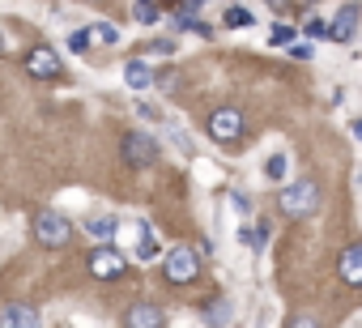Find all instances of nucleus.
<instances>
[{
	"label": "nucleus",
	"mask_w": 362,
	"mask_h": 328,
	"mask_svg": "<svg viewBox=\"0 0 362 328\" xmlns=\"http://www.w3.org/2000/svg\"><path fill=\"white\" fill-rule=\"evenodd\" d=\"M124 81H128L132 90H149V86H153V73H149L145 60H128V64H124Z\"/></svg>",
	"instance_id": "12"
},
{
	"label": "nucleus",
	"mask_w": 362,
	"mask_h": 328,
	"mask_svg": "<svg viewBox=\"0 0 362 328\" xmlns=\"http://www.w3.org/2000/svg\"><path fill=\"white\" fill-rule=\"evenodd\" d=\"M69 47H73V52H86V47H90V30H77V35L69 39Z\"/></svg>",
	"instance_id": "21"
},
{
	"label": "nucleus",
	"mask_w": 362,
	"mask_h": 328,
	"mask_svg": "<svg viewBox=\"0 0 362 328\" xmlns=\"http://www.w3.org/2000/svg\"><path fill=\"white\" fill-rule=\"evenodd\" d=\"M269 39H273V43H294V30H290V26H273Z\"/></svg>",
	"instance_id": "20"
},
{
	"label": "nucleus",
	"mask_w": 362,
	"mask_h": 328,
	"mask_svg": "<svg viewBox=\"0 0 362 328\" xmlns=\"http://www.w3.org/2000/svg\"><path fill=\"white\" fill-rule=\"evenodd\" d=\"M141 5H153V0H141Z\"/></svg>",
	"instance_id": "27"
},
{
	"label": "nucleus",
	"mask_w": 362,
	"mask_h": 328,
	"mask_svg": "<svg viewBox=\"0 0 362 328\" xmlns=\"http://www.w3.org/2000/svg\"><path fill=\"white\" fill-rule=\"evenodd\" d=\"M226 26H235V30H239V26H252V13H247L243 5H235V9H226Z\"/></svg>",
	"instance_id": "17"
},
{
	"label": "nucleus",
	"mask_w": 362,
	"mask_h": 328,
	"mask_svg": "<svg viewBox=\"0 0 362 328\" xmlns=\"http://www.w3.org/2000/svg\"><path fill=\"white\" fill-rule=\"evenodd\" d=\"M188 5H192V9H197V5H205V0H188Z\"/></svg>",
	"instance_id": "26"
},
{
	"label": "nucleus",
	"mask_w": 362,
	"mask_h": 328,
	"mask_svg": "<svg viewBox=\"0 0 362 328\" xmlns=\"http://www.w3.org/2000/svg\"><path fill=\"white\" fill-rule=\"evenodd\" d=\"M286 328H320V320H315V315H294Z\"/></svg>",
	"instance_id": "23"
},
{
	"label": "nucleus",
	"mask_w": 362,
	"mask_h": 328,
	"mask_svg": "<svg viewBox=\"0 0 362 328\" xmlns=\"http://www.w3.org/2000/svg\"><path fill=\"white\" fill-rule=\"evenodd\" d=\"M86 230H90L94 239H103V243H107V239L115 235V218H94V222H86Z\"/></svg>",
	"instance_id": "15"
},
{
	"label": "nucleus",
	"mask_w": 362,
	"mask_h": 328,
	"mask_svg": "<svg viewBox=\"0 0 362 328\" xmlns=\"http://www.w3.org/2000/svg\"><path fill=\"white\" fill-rule=\"evenodd\" d=\"M124 324H128V328H162L166 315H162V307H153V303H132L128 315H124Z\"/></svg>",
	"instance_id": "9"
},
{
	"label": "nucleus",
	"mask_w": 362,
	"mask_h": 328,
	"mask_svg": "<svg viewBox=\"0 0 362 328\" xmlns=\"http://www.w3.org/2000/svg\"><path fill=\"white\" fill-rule=\"evenodd\" d=\"M136 260H158V239H153L149 222L136 226Z\"/></svg>",
	"instance_id": "13"
},
{
	"label": "nucleus",
	"mask_w": 362,
	"mask_h": 328,
	"mask_svg": "<svg viewBox=\"0 0 362 328\" xmlns=\"http://www.w3.org/2000/svg\"><path fill=\"white\" fill-rule=\"evenodd\" d=\"M290 56H294V60H311V56H315V47H311V43H294V47H290Z\"/></svg>",
	"instance_id": "22"
},
{
	"label": "nucleus",
	"mask_w": 362,
	"mask_h": 328,
	"mask_svg": "<svg viewBox=\"0 0 362 328\" xmlns=\"http://www.w3.org/2000/svg\"><path fill=\"white\" fill-rule=\"evenodd\" d=\"M205 320H209L214 328H226V320H230V303H226V298H218V303L205 311Z\"/></svg>",
	"instance_id": "16"
},
{
	"label": "nucleus",
	"mask_w": 362,
	"mask_h": 328,
	"mask_svg": "<svg viewBox=\"0 0 362 328\" xmlns=\"http://www.w3.org/2000/svg\"><path fill=\"white\" fill-rule=\"evenodd\" d=\"M0 328H39V311L30 303H5L0 307Z\"/></svg>",
	"instance_id": "7"
},
{
	"label": "nucleus",
	"mask_w": 362,
	"mask_h": 328,
	"mask_svg": "<svg viewBox=\"0 0 362 328\" xmlns=\"http://www.w3.org/2000/svg\"><path fill=\"white\" fill-rule=\"evenodd\" d=\"M354 136H358V141H362V119H354Z\"/></svg>",
	"instance_id": "25"
},
{
	"label": "nucleus",
	"mask_w": 362,
	"mask_h": 328,
	"mask_svg": "<svg viewBox=\"0 0 362 328\" xmlns=\"http://www.w3.org/2000/svg\"><path fill=\"white\" fill-rule=\"evenodd\" d=\"M337 273L345 286H362V243H349L337 260Z\"/></svg>",
	"instance_id": "10"
},
{
	"label": "nucleus",
	"mask_w": 362,
	"mask_h": 328,
	"mask_svg": "<svg viewBox=\"0 0 362 328\" xmlns=\"http://www.w3.org/2000/svg\"><path fill=\"white\" fill-rule=\"evenodd\" d=\"M26 73H30V77H60V56H56L52 47H35V52L26 56Z\"/></svg>",
	"instance_id": "8"
},
{
	"label": "nucleus",
	"mask_w": 362,
	"mask_h": 328,
	"mask_svg": "<svg viewBox=\"0 0 362 328\" xmlns=\"http://www.w3.org/2000/svg\"><path fill=\"white\" fill-rule=\"evenodd\" d=\"M315 205H320V188L311 180H298V184H290V188L277 192V209L286 218H311Z\"/></svg>",
	"instance_id": "1"
},
{
	"label": "nucleus",
	"mask_w": 362,
	"mask_h": 328,
	"mask_svg": "<svg viewBox=\"0 0 362 328\" xmlns=\"http://www.w3.org/2000/svg\"><path fill=\"white\" fill-rule=\"evenodd\" d=\"M115 26H90V43H115Z\"/></svg>",
	"instance_id": "18"
},
{
	"label": "nucleus",
	"mask_w": 362,
	"mask_h": 328,
	"mask_svg": "<svg viewBox=\"0 0 362 328\" xmlns=\"http://www.w3.org/2000/svg\"><path fill=\"white\" fill-rule=\"evenodd\" d=\"M286 171H290V162H286V153H273V158L264 162V175H269V180H277V184L286 180Z\"/></svg>",
	"instance_id": "14"
},
{
	"label": "nucleus",
	"mask_w": 362,
	"mask_h": 328,
	"mask_svg": "<svg viewBox=\"0 0 362 328\" xmlns=\"http://www.w3.org/2000/svg\"><path fill=\"white\" fill-rule=\"evenodd\" d=\"M119 149H124V158L132 162V167H153V162H158V145L145 132H128Z\"/></svg>",
	"instance_id": "6"
},
{
	"label": "nucleus",
	"mask_w": 362,
	"mask_h": 328,
	"mask_svg": "<svg viewBox=\"0 0 362 328\" xmlns=\"http://www.w3.org/2000/svg\"><path fill=\"white\" fill-rule=\"evenodd\" d=\"M311 5H315V0H311Z\"/></svg>",
	"instance_id": "28"
},
{
	"label": "nucleus",
	"mask_w": 362,
	"mask_h": 328,
	"mask_svg": "<svg viewBox=\"0 0 362 328\" xmlns=\"http://www.w3.org/2000/svg\"><path fill=\"white\" fill-rule=\"evenodd\" d=\"M162 273H166L170 286H188V281L201 277V256H197L192 247H170V252L162 256Z\"/></svg>",
	"instance_id": "2"
},
{
	"label": "nucleus",
	"mask_w": 362,
	"mask_h": 328,
	"mask_svg": "<svg viewBox=\"0 0 362 328\" xmlns=\"http://www.w3.org/2000/svg\"><path fill=\"white\" fill-rule=\"evenodd\" d=\"M35 239H39L43 247H64V243L73 239V226H69V218H60V213H39V218H35Z\"/></svg>",
	"instance_id": "3"
},
{
	"label": "nucleus",
	"mask_w": 362,
	"mask_h": 328,
	"mask_svg": "<svg viewBox=\"0 0 362 328\" xmlns=\"http://www.w3.org/2000/svg\"><path fill=\"white\" fill-rule=\"evenodd\" d=\"M358 18H362V13H358L354 5H345V9L328 22V39H332V43H349V39H354V30H358Z\"/></svg>",
	"instance_id": "11"
},
{
	"label": "nucleus",
	"mask_w": 362,
	"mask_h": 328,
	"mask_svg": "<svg viewBox=\"0 0 362 328\" xmlns=\"http://www.w3.org/2000/svg\"><path fill=\"white\" fill-rule=\"evenodd\" d=\"M209 136L222 141V145L239 141V136H243V111H235V107H218V111L209 115Z\"/></svg>",
	"instance_id": "4"
},
{
	"label": "nucleus",
	"mask_w": 362,
	"mask_h": 328,
	"mask_svg": "<svg viewBox=\"0 0 362 328\" xmlns=\"http://www.w3.org/2000/svg\"><path fill=\"white\" fill-rule=\"evenodd\" d=\"M136 22H141V26H153V22H158V9H153V5H136Z\"/></svg>",
	"instance_id": "19"
},
{
	"label": "nucleus",
	"mask_w": 362,
	"mask_h": 328,
	"mask_svg": "<svg viewBox=\"0 0 362 328\" xmlns=\"http://www.w3.org/2000/svg\"><path fill=\"white\" fill-rule=\"evenodd\" d=\"M307 35L320 39V35H328V26H324V22H307Z\"/></svg>",
	"instance_id": "24"
},
{
	"label": "nucleus",
	"mask_w": 362,
	"mask_h": 328,
	"mask_svg": "<svg viewBox=\"0 0 362 328\" xmlns=\"http://www.w3.org/2000/svg\"><path fill=\"white\" fill-rule=\"evenodd\" d=\"M124 273V256L115 252V247H94L90 252V277H98V281H111V277H119Z\"/></svg>",
	"instance_id": "5"
}]
</instances>
